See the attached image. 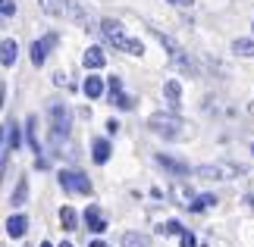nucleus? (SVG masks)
<instances>
[{
    "label": "nucleus",
    "instance_id": "19",
    "mask_svg": "<svg viewBox=\"0 0 254 247\" xmlns=\"http://www.w3.org/2000/svg\"><path fill=\"white\" fill-rule=\"evenodd\" d=\"M9 203H13V206H22V203H28V179H19V182H16V188H13V197H9Z\"/></svg>",
    "mask_w": 254,
    "mask_h": 247
},
{
    "label": "nucleus",
    "instance_id": "36",
    "mask_svg": "<svg viewBox=\"0 0 254 247\" xmlns=\"http://www.w3.org/2000/svg\"><path fill=\"white\" fill-rule=\"evenodd\" d=\"M251 28H254V25H251Z\"/></svg>",
    "mask_w": 254,
    "mask_h": 247
},
{
    "label": "nucleus",
    "instance_id": "32",
    "mask_svg": "<svg viewBox=\"0 0 254 247\" xmlns=\"http://www.w3.org/2000/svg\"><path fill=\"white\" fill-rule=\"evenodd\" d=\"M60 247H72V244H69V241H63V244H60Z\"/></svg>",
    "mask_w": 254,
    "mask_h": 247
},
{
    "label": "nucleus",
    "instance_id": "29",
    "mask_svg": "<svg viewBox=\"0 0 254 247\" xmlns=\"http://www.w3.org/2000/svg\"><path fill=\"white\" fill-rule=\"evenodd\" d=\"M107 132H110V135H116V132H120V122H116V119H110V122H107Z\"/></svg>",
    "mask_w": 254,
    "mask_h": 247
},
{
    "label": "nucleus",
    "instance_id": "17",
    "mask_svg": "<svg viewBox=\"0 0 254 247\" xmlns=\"http://www.w3.org/2000/svg\"><path fill=\"white\" fill-rule=\"evenodd\" d=\"M25 138H28V147H32L35 153H41V141H38V116L35 113L25 119Z\"/></svg>",
    "mask_w": 254,
    "mask_h": 247
},
{
    "label": "nucleus",
    "instance_id": "31",
    "mask_svg": "<svg viewBox=\"0 0 254 247\" xmlns=\"http://www.w3.org/2000/svg\"><path fill=\"white\" fill-rule=\"evenodd\" d=\"M91 247H107V244H104V241H94V244H91Z\"/></svg>",
    "mask_w": 254,
    "mask_h": 247
},
{
    "label": "nucleus",
    "instance_id": "7",
    "mask_svg": "<svg viewBox=\"0 0 254 247\" xmlns=\"http://www.w3.org/2000/svg\"><path fill=\"white\" fill-rule=\"evenodd\" d=\"M57 41H60V35H57V32H47L41 41H35L32 50H28V53H32V66H44L47 63V53L57 47Z\"/></svg>",
    "mask_w": 254,
    "mask_h": 247
},
{
    "label": "nucleus",
    "instance_id": "8",
    "mask_svg": "<svg viewBox=\"0 0 254 247\" xmlns=\"http://www.w3.org/2000/svg\"><path fill=\"white\" fill-rule=\"evenodd\" d=\"M107 91H110V100H113V106H120V110H132L135 106V97H129L123 91V82L120 78H107Z\"/></svg>",
    "mask_w": 254,
    "mask_h": 247
},
{
    "label": "nucleus",
    "instance_id": "1",
    "mask_svg": "<svg viewBox=\"0 0 254 247\" xmlns=\"http://www.w3.org/2000/svg\"><path fill=\"white\" fill-rule=\"evenodd\" d=\"M148 128H151L154 135L167 138V141H182V138H189V135H191V125L185 122L179 113H173V110L148 116Z\"/></svg>",
    "mask_w": 254,
    "mask_h": 247
},
{
    "label": "nucleus",
    "instance_id": "27",
    "mask_svg": "<svg viewBox=\"0 0 254 247\" xmlns=\"http://www.w3.org/2000/svg\"><path fill=\"white\" fill-rule=\"evenodd\" d=\"M0 13H3L6 19L16 13V0H0Z\"/></svg>",
    "mask_w": 254,
    "mask_h": 247
},
{
    "label": "nucleus",
    "instance_id": "9",
    "mask_svg": "<svg viewBox=\"0 0 254 247\" xmlns=\"http://www.w3.org/2000/svg\"><path fill=\"white\" fill-rule=\"evenodd\" d=\"M22 144V132H19L16 122H6L3 125V166H6V156L16 150V147Z\"/></svg>",
    "mask_w": 254,
    "mask_h": 247
},
{
    "label": "nucleus",
    "instance_id": "24",
    "mask_svg": "<svg viewBox=\"0 0 254 247\" xmlns=\"http://www.w3.org/2000/svg\"><path fill=\"white\" fill-rule=\"evenodd\" d=\"M213 203H217V197H213V194H198V197H194V203L189 206V213H204Z\"/></svg>",
    "mask_w": 254,
    "mask_h": 247
},
{
    "label": "nucleus",
    "instance_id": "20",
    "mask_svg": "<svg viewBox=\"0 0 254 247\" xmlns=\"http://www.w3.org/2000/svg\"><path fill=\"white\" fill-rule=\"evenodd\" d=\"M82 91L91 97V100H97V97L104 94V82H101L97 75H88V78H85V85H82Z\"/></svg>",
    "mask_w": 254,
    "mask_h": 247
},
{
    "label": "nucleus",
    "instance_id": "2",
    "mask_svg": "<svg viewBox=\"0 0 254 247\" xmlns=\"http://www.w3.org/2000/svg\"><path fill=\"white\" fill-rule=\"evenodd\" d=\"M97 32L104 35V41H110L113 47H120V50H126V53H132V56H141L144 53V44L138 41V38H129V35H126V28L116 22V19H104Z\"/></svg>",
    "mask_w": 254,
    "mask_h": 247
},
{
    "label": "nucleus",
    "instance_id": "10",
    "mask_svg": "<svg viewBox=\"0 0 254 247\" xmlns=\"http://www.w3.org/2000/svg\"><path fill=\"white\" fill-rule=\"evenodd\" d=\"M163 97H167L170 110L179 113V106H182V85H179V78H170V82L163 85Z\"/></svg>",
    "mask_w": 254,
    "mask_h": 247
},
{
    "label": "nucleus",
    "instance_id": "13",
    "mask_svg": "<svg viewBox=\"0 0 254 247\" xmlns=\"http://www.w3.org/2000/svg\"><path fill=\"white\" fill-rule=\"evenodd\" d=\"M82 63H85V69H104L107 66V53L101 50V47H88Z\"/></svg>",
    "mask_w": 254,
    "mask_h": 247
},
{
    "label": "nucleus",
    "instance_id": "25",
    "mask_svg": "<svg viewBox=\"0 0 254 247\" xmlns=\"http://www.w3.org/2000/svg\"><path fill=\"white\" fill-rule=\"evenodd\" d=\"M157 232L163 235V238H173V235H182L185 229H182V222H179V219H167V222H163Z\"/></svg>",
    "mask_w": 254,
    "mask_h": 247
},
{
    "label": "nucleus",
    "instance_id": "22",
    "mask_svg": "<svg viewBox=\"0 0 254 247\" xmlns=\"http://www.w3.org/2000/svg\"><path fill=\"white\" fill-rule=\"evenodd\" d=\"M232 53L254 56V38H236V41H232Z\"/></svg>",
    "mask_w": 254,
    "mask_h": 247
},
{
    "label": "nucleus",
    "instance_id": "12",
    "mask_svg": "<svg viewBox=\"0 0 254 247\" xmlns=\"http://www.w3.org/2000/svg\"><path fill=\"white\" fill-rule=\"evenodd\" d=\"M85 225H88L94 235H104V232H107V219L101 216V210H97V206H88V210H85Z\"/></svg>",
    "mask_w": 254,
    "mask_h": 247
},
{
    "label": "nucleus",
    "instance_id": "11",
    "mask_svg": "<svg viewBox=\"0 0 254 247\" xmlns=\"http://www.w3.org/2000/svg\"><path fill=\"white\" fill-rule=\"evenodd\" d=\"M154 160H157L163 169H170L173 175H189V163L179 160V156H173V153H157Z\"/></svg>",
    "mask_w": 254,
    "mask_h": 247
},
{
    "label": "nucleus",
    "instance_id": "28",
    "mask_svg": "<svg viewBox=\"0 0 254 247\" xmlns=\"http://www.w3.org/2000/svg\"><path fill=\"white\" fill-rule=\"evenodd\" d=\"M179 244H182V247H198V241H194V235H191L189 229L179 235Z\"/></svg>",
    "mask_w": 254,
    "mask_h": 247
},
{
    "label": "nucleus",
    "instance_id": "15",
    "mask_svg": "<svg viewBox=\"0 0 254 247\" xmlns=\"http://www.w3.org/2000/svg\"><path fill=\"white\" fill-rule=\"evenodd\" d=\"M16 53H19V44L13 41V38H3V44H0V63L9 69L16 63Z\"/></svg>",
    "mask_w": 254,
    "mask_h": 247
},
{
    "label": "nucleus",
    "instance_id": "35",
    "mask_svg": "<svg viewBox=\"0 0 254 247\" xmlns=\"http://www.w3.org/2000/svg\"><path fill=\"white\" fill-rule=\"evenodd\" d=\"M251 110H254V106H251Z\"/></svg>",
    "mask_w": 254,
    "mask_h": 247
},
{
    "label": "nucleus",
    "instance_id": "4",
    "mask_svg": "<svg viewBox=\"0 0 254 247\" xmlns=\"http://www.w3.org/2000/svg\"><path fill=\"white\" fill-rule=\"evenodd\" d=\"M51 141L54 144H60L66 135H69V128H72V113H69V106H63V103H54L51 106Z\"/></svg>",
    "mask_w": 254,
    "mask_h": 247
},
{
    "label": "nucleus",
    "instance_id": "18",
    "mask_svg": "<svg viewBox=\"0 0 254 247\" xmlns=\"http://www.w3.org/2000/svg\"><path fill=\"white\" fill-rule=\"evenodd\" d=\"M91 160H94L97 166H104L107 160H110V141H107V138H97V141H94V147H91Z\"/></svg>",
    "mask_w": 254,
    "mask_h": 247
},
{
    "label": "nucleus",
    "instance_id": "23",
    "mask_svg": "<svg viewBox=\"0 0 254 247\" xmlns=\"http://www.w3.org/2000/svg\"><path fill=\"white\" fill-rule=\"evenodd\" d=\"M60 222H63L66 232H75V229H79V216H75L72 206H63V210H60Z\"/></svg>",
    "mask_w": 254,
    "mask_h": 247
},
{
    "label": "nucleus",
    "instance_id": "6",
    "mask_svg": "<svg viewBox=\"0 0 254 247\" xmlns=\"http://www.w3.org/2000/svg\"><path fill=\"white\" fill-rule=\"evenodd\" d=\"M157 41H160V44H163V47H167V50H170V63H173L176 69H182V72H191V60H189V56H185V50H182V47L173 41L170 35L157 32Z\"/></svg>",
    "mask_w": 254,
    "mask_h": 247
},
{
    "label": "nucleus",
    "instance_id": "34",
    "mask_svg": "<svg viewBox=\"0 0 254 247\" xmlns=\"http://www.w3.org/2000/svg\"><path fill=\"white\" fill-rule=\"evenodd\" d=\"M251 153H254V147H251Z\"/></svg>",
    "mask_w": 254,
    "mask_h": 247
},
{
    "label": "nucleus",
    "instance_id": "30",
    "mask_svg": "<svg viewBox=\"0 0 254 247\" xmlns=\"http://www.w3.org/2000/svg\"><path fill=\"white\" fill-rule=\"evenodd\" d=\"M167 3H176V6H191V0H167Z\"/></svg>",
    "mask_w": 254,
    "mask_h": 247
},
{
    "label": "nucleus",
    "instance_id": "33",
    "mask_svg": "<svg viewBox=\"0 0 254 247\" xmlns=\"http://www.w3.org/2000/svg\"><path fill=\"white\" fill-rule=\"evenodd\" d=\"M41 247H54V244H47V241H44V244H41Z\"/></svg>",
    "mask_w": 254,
    "mask_h": 247
},
{
    "label": "nucleus",
    "instance_id": "5",
    "mask_svg": "<svg viewBox=\"0 0 254 247\" xmlns=\"http://www.w3.org/2000/svg\"><path fill=\"white\" fill-rule=\"evenodd\" d=\"M60 188H63V191H69V194H91L94 191L91 182H88L82 172H75V169H63L60 172Z\"/></svg>",
    "mask_w": 254,
    "mask_h": 247
},
{
    "label": "nucleus",
    "instance_id": "14",
    "mask_svg": "<svg viewBox=\"0 0 254 247\" xmlns=\"http://www.w3.org/2000/svg\"><path fill=\"white\" fill-rule=\"evenodd\" d=\"M25 229H28V219H25L22 213H16V216H9V219H6V235H9V238H22Z\"/></svg>",
    "mask_w": 254,
    "mask_h": 247
},
{
    "label": "nucleus",
    "instance_id": "21",
    "mask_svg": "<svg viewBox=\"0 0 254 247\" xmlns=\"http://www.w3.org/2000/svg\"><path fill=\"white\" fill-rule=\"evenodd\" d=\"M123 247H151V238L141 232H126L123 235Z\"/></svg>",
    "mask_w": 254,
    "mask_h": 247
},
{
    "label": "nucleus",
    "instance_id": "26",
    "mask_svg": "<svg viewBox=\"0 0 254 247\" xmlns=\"http://www.w3.org/2000/svg\"><path fill=\"white\" fill-rule=\"evenodd\" d=\"M38 3H41V9H44L47 16H60L63 9H66V3H63V0H38Z\"/></svg>",
    "mask_w": 254,
    "mask_h": 247
},
{
    "label": "nucleus",
    "instance_id": "3",
    "mask_svg": "<svg viewBox=\"0 0 254 247\" xmlns=\"http://www.w3.org/2000/svg\"><path fill=\"white\" fill-rule=\"evenodd\" d=\"M194 175H198V179L229 182V179H239V175H242V166L239 163H229V160H220V163H210V166H198Z\"/></svg>",
    "mask_w": 254,
    "mask_h": 247
},
{
    "label": "nucleus",
    "instance_id": "16",
    "mask_svg": "<svg viewBox=\"0 0 254 247\" xmlns=\"http://www.w3.org/2000/svg\"><path fill=\"white\" fill-rule=\"evenodd\" d=\"M170 194H173V200L179 203V206H185V210H189V206L194 203V194H191V191H189V188H185L182 182H176V185L170 188Z\"/></svg>",
    "mask_w": 254,
    "mask_h": 247
}]
</instances>
